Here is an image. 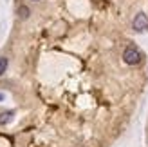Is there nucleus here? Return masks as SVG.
<instances>
[{
	"mask_svg": "<svg viewBox=\"0 0 148 147\" xmlns=\"http://www.w3.org/2000/svg\"><path fill=\"white\" fill-rule=\"evenodd\" d=\"M141 60H143V55L136 46H128L123 51V62L127 65H139Z\"/></svg>",
	"mask_w": 148,
	"mask_h": 147,
	"instance_id": "nucleus-1",
	"label": "nucleus"
},
{
	"mask_svg": "<svg viewBox=\"0 0 148 147\" xmlns=\"http://www.w3.org/2000/svg\"><path fill=\"white\" fill-rule=\"evenodd\" d=\"M132 29H134L136 33H145L148 31V15L146 13H137L134 20H132Z\"/></svg>",
	"mask_w": 148,
	"mask_h": 147,
	"instance_id": "nucleus-2",
	"label": "nucleus"
},
{
	"mask_svg": "<svg viewBox=\"0 0 148 147\" xmlns=\"http://www.w3.org/2000/svg\"><path fill=\"white\" fill-rule=\"evenodd\" d=\"M18 17H20L22 20H27L29 17H31V9H29L27 6H20V7H18Z\"/></svg>",
	"mask_w": 148,
	"mask_h": 147,
	"instance_id": "nucleus-3",
	"label": "nucleus"
},
{
	"mask_svg": "<svg viewBox=\"0 0 148 147\" xmlns=\"http://www.w3.org/2000/svg\"><path fill=\"white\" fill-rule=\"evenodd\" d=\"M7 65H9V60H7V56H0V76H4V75H5Z\"/></svg>",
	"mask_w": 148,
	"mask_h": 147,
	"instance_id": "nucleus-4",
	"label": "nucleus"
},
{
	"mask_svg": "<svg viewBox=\"0 0 148 147\" xmlns=\"http://www.w3.org/2000/svg\"><path fill=\"white\" fill-rule=\"evenodd\" d=\"M13 111H7V113H2L0 114V123H2V126H5V123H9L11 122V118H13Z\"/></svg>",
	"mask_w": 148,
	"mask_h": 147,
	"instance_id": "nucleus-5",
	"label": "nucleus"
},
{
	"mask_svg": "<svg viewBox=\"0 0 148 147\" xmlns=\"http://www.w3.org/2000/svg\"><path fill=\"white\" fill-rule=\"evenodd\" d=\"M31 2H38V0H31Z\"/></svg>",
	"mask_w": 148,
	"mask_h": 147,
	"instance_id": "nucleus-6",
	"label": "nucleus"
},
{
	"mask_svg": "<svg viewBox=\"0 0 148 147\" xmlns=\"http://www.w3.org/2000/svg\"><path fill=\"white\" fill-rule=\"evenodd\" d=\"M0 98H2V94H0Z\"/></svg>",
	"mask_w": 148,
	"mask_h": 147,
	"instance_id": "nucleus-7",
	"label": "nucleus"
}]
</instances>
